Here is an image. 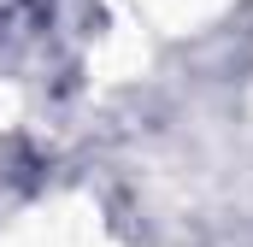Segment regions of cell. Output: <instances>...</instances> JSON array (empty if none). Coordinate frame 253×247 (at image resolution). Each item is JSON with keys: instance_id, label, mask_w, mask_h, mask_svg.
I'll return each instance as SVG.
<instances>
[{"instance_id": "1", "label": "cell", "mask_w": 253, "mask_h": 247, "mask_svg": "<svg viewBox=\"0 0 253 247\" xmlns=\"http://www.w3.org/2000/svg\"><path fill=\"white\" fill-rule=\"evenodd\" d=\"M12 6H18V0H0V18H6V12H12Z\"/></svg>"}]
</instances>
